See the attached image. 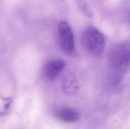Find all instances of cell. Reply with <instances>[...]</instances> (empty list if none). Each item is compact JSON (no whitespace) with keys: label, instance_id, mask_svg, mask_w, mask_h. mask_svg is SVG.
Wrapping results in <instances>:
<instances>
[{"label":"cell","instance_id":"obj_1","mask_svg":"<svg viewBox=\"0 0 130 129\" xmlns=\"http://www.w3.org/2000/svg\"><path fill=\"white\" fill-rule=\"evenodd\" d=\"M82 43L89 54L94 56H101L105 48V36L98 28L88 27L82 33Z\"/></svg>","mask_w":130,"mask_h":129},{"label":"cell","instance_id":"obj_2","mask_svg":"<svg viewBox=\"0 0 130 129\" xmlns=\"http://www.w3.org/2000/svg\"><path fill=\"white\" fill-rule=\"evenodd\" d=\"M110 63L117 72H123L129 69L130 42H122L113 47L110 55Z\"/></svg>","mask_w":130,"mask_h":129},{"label":"cell","instance_id":"obj_3","mask_svg":"<svg viewBox=\"0 0 130 129\" xmlns=\"http://www.w3.org/2000/svg\"><path fill=\"white\" fill-rule=\"evenodd\" d=\"M58 40L62 50L67 55L72 56L75 52V40L72 30L66 21H61L58 25Z\"/></svg>","mask_w":130,"mask_h":129},{"label":"cell","instance_id":"obj_4","mask_svg":"<svg viewBox=\"0 0 130 129\" xmlns=\"http://www.w3.org/2000/svg\"><path fill=\"white\" fill-rule=\"evenodd\" d=\"M61 88L62 93L68 97H75L79 91V83L76 75L69 72L67 73L62 80Z\"/></svg>","mask_w":130,"mask_h":129},{"label":"cell","instance_id":"obj_5","mask_svg":"<svg viewBox=\"0 0 130 129\" xmlns=\"http://www.w3.org/2000/svg\"><path fill=\"white\" fill-rule=\"evenodd\" d=\"M66 63L62 59H53L49 61L43 67V75L48 81L55 80L64 70Z\"/></svg>","mask_w":130,"mask_h":129},{"label":"cell","instance_id":"obj_6","mask_svg":"<svg viewBox=\"0 0 130 129\" xmlns=\"http://www.w3.org/2000/svg\"><path fill=\"white\" fill-rule=\"evenodd\" d=\"M54 116L57 119L67 123L76 122L81 118L80 113L76 109L69 107H62L56 109Z\"/></svg>","mask_w":130,"mask_h":129},{"label":"cell","instance_id":"obj_7","mask_svg":"<svg viewBox=\"0 0 130 129\" xmlns=\"http://www.w3.org/2000/svg\"><path fill=\"white\" fill-rule=\"evenodd\" d=\"M77 4L78 6V8L80 9L81 12L87 17H92L94 16V12L88 5V3L86 2V0H77Z\"/></svg>","mask_w":130,"mask_h":129},{"label":"cell","instance_id":"obj_8","mask_svg":"<svg viewBox=\"0 0 130 129\" xmlns=\"http://www.w3.org/2000/svg\"><path fill=\"white\" fill-rule=\"evenodd\" d=\"M129 22H130V15H129Z\"/></svg>","mask_w":130,"mask_h":129}]
</instances>
